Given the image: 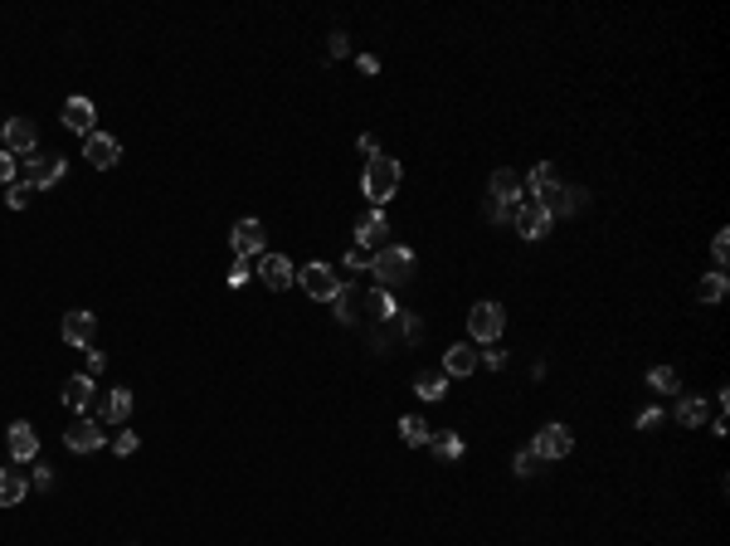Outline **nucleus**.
<instances>
[{
  "label": "nucleus",
  "mask_w": 730,
  "mask_h": 546,
  "mask_svg": "<svg viewBox=\"0 0 730 546\" xmlns=\"http://www.w3.org/2000/svg\"><path fill=\"white\" fill-rule=\"evenodd\" d=\"M648 386L662 390V395H677V390H682V376H677L672 366H653V371H648Z\"/></svg>",
  "instance_id": "25"
},
{
  "label": "nucleus",
  "mask_w": 730,
  "mask_h": 546,
  "mask_svg": "<svg viewBox=\"0 0 730 546\" xmlns=\"http://www.w3.org/2000/svg\"><path fill=\"white\" fill-rule=\"evenodd\" d=\"M365 307H370L375 322H394V317H400V307H394V297L385 293V288H375V293L365 297Z\"/></svg>",
  "instance_id": "24"
},
{
  "label": "nucleus",
  "mask_w": 730,
  "mask_h": 546,
  "mask_svg": "<svg viewBox=\"0 0 730 546\" xmlns=\"http://www.w3.org/2000/svg\"><path fill=\"white\" fill-rule=\"evenodd\" d=\"M5 449H10V459H15V463H35V459H39V435H35V425H29V420H15V425H10Z\"/></svg>",
  "instance_id": "12"
},
{
  "label": "nucleus",
  "mask_w": 730,
  "mask_h": 546,
  "mask_svg": "<svg viewBox=\"0 0 730 546\" xmlns=\"http://www.w3.org/2000/svg\"><path fill=\"white\" fill-rule=\"evenodd\" d=\"M327 54H331V59H346V54H351V39L341 35V29H337V35L327 39Z\"/></svg>",
  "instance_id": "37"
},
{
  "label": "nucleus",
  "mask_w": 730,
  "mask_h": 546,
  "mask_svg": "<svg viewBox=\"0 0 730 546\" xmlns=\"http://www.w3.org/2000/svg\"><path fill=\"white\" fill-rule=\"evenodd\" d=\"M726 273H706L702 278V288H696V297H702V303H721V297H726Z\"/></svg>",
  "instance_id": "28"
},
{
  "label": "nucleus",
  "mask_w": 730,
  "mask_h": 546,
  "mask_svg": "<svg viewBox=\"0 0 730 546\" xmlns=\"http://www.w3.org/2000/svg\"><path fill=\"white\" fill-rule=\"evenodd\" d=\"M132 415V390H108L102 395V410H98V425H122V420Z\"/></svg>",
  "instance_id": "20"
},
{
  "label": "nucleus",
  "mask_w": 730,
  "mask_h": 546,
  "mask_svg": "<svg viewBox=\"0 0 730 546\" xmlns=\"http://www.w3.org/2000/svg\"><path fill=\"white\" fill-rule=\"evenodd\" d=\"M64 405L73 415H83V410L93 405V376H69L64 380Z\"/></svg>",
  "instance_id": "22"
},
{
  "label": "nucleus",
  "mask_w": 730,
  "mask_h": 546,
  "mask_svg": "<svg viewBox=\"0 0 730 546\" xmlns=\"http://www.w3.org/2000/svg\"><path fill=\"white\" fill-rule=\"evenodd\" d=\"M502 332H507V307L492 303V297H487V303H473V313H467V337L492 346Z\"/></svg>",
  "instance_id": "3"
},
{
  "label": "nucleus",
  "mask_w": 730,
  "mask_h": 546,
  "mask_svg": "<svg viewBox=\"0 0 730 546\" xmlns=\"http://www.w3.org/2000/svg\"><path fill=\"white\" fill-rule=\"evenodd\" d=\"M0 142H5L10 157H35V151H39V137H35V122H29V118H5Z\"/></svg>",
  "instance_id": "7"
},
{
  "label": "nucleus",
  "mask_w": 730,
  "mask_h": 546,
  "mask_svg": "<svg viewBox=\"0 0 730 546\" xmlns=\"http://www.w3.org/2000/svg\"><path fill=\"white\" fill-rule=\"evenodd\" d=\"M258 278H264L273 293H283V288L297 283V269H292V259H283V254H264V264H258Z\"/></svg>",
  "instance_id": "15"
},
{
  "label": "nucleus",
  "mask_w": 730,
  "mask_h": 546,
  "mask_svg": "<svg viewBox=\"0 0 730 546\" xmlns=\"http://www.w3.org/2000/svg\"><path fill=\"white\" fill-rule=\"evenodd\" d=\"M400 161L394 157H375L370 167H365V181H361V191H365V200L375 205V210H380V205H390V195L400 191Z\"/></svg>",
  "instance_id": "2"
},
{
  "label": "nucleus",
  "mask_w": 730,
  "mask_h": 546,
  "mask_svg": "<svg viewBox=\"0 0 730 546\" xmlns=\"http://www.w3.org/2000/svg\"><path fill=\"white\" fill-rule=\"evenodd\" d=\"M657 425H662V410H643V415H638V429H657Z\"/></svg>",
  "instance_id": "43"
},
{
  "label": "nucleus",
  "mask_w": 730,
  "mask_h": 546,
  "mask_svg": "<svg viewBox=\"0 0 730 546\" xmlns=\"http://www.w3.org/2000/svg\"><path fill=\"white\" fill-rule=\"evenodd\" d=\"M511 224H516V234H521V240H546V234H550V224H556V220H550V215L540 210L536 200H531V205H516Z\"/></svg>",
  "instance_id": "13"
},
{
  "label": "nucleus",
  "mask_w": 730,
  "mask_h": 546,
  "mask_svg": "<svg viewBox=\"0 0 730 546\" xmlns=\"http://www.w3.org/2000/svg\"><path fill=\"white\" fill-rule=\"evenodd\" d=\"M112 449H118L122 459H127V454H137V435H132V429H118V439H112Z\"/></svg>",
  "instance_id": "36"
},
{
  "label": "nucleus",
  "mask_w": 730,
  "mask_h": 546,
  "mask_svg": "<svg viewBox=\"0 0 730 546\" xmlns=\"http://www.w3.org/2000/svg\"><path fill=\"white\" fill-rule=\"evenodd\" d=\"M584 200H589V195H584V185H560V181H550L546 191L536 195V205L550 215V220H556V215H575V210H584Z\"/></svg>",
  "instance_id": "4"
},
{
  "label": "nucleus",
  "mask_w": 730,
  "mask_h": 546,
  "mask_svg": "<svg viewBox=\"0 0 730 546\" xmlns=\"http://www.w3.org/2000/svg\"><path fill=\"white\" fill-rule=\"evenodd\" d=\"M0 185H15V157H10V151H0Z\"/></svg>",
  "instance_id": "40"
},
{
  "label": "nucleus",
  "mask_w": 730,
  "mask_h": 546,
  "mask_svg": "<svg viewBox=\"0 0 730 546\" xmlns=\"http://www.w3.org/2000/svg\"><path fill=\"white\" fill-rule=\"evenodd\" d=\"M356 147H361V151H365V157H370V161H375V157H380V142H375V137H370V132H365V137L356 142Z\"/></svg>",
  "instance_id": "44"
},
{
  "label": "nucleus",
  "mask_w": 730,
  "mask_h": 546,
  "mask_svg": "<svg viewBox=\"0 0 730 546\" xmlns=\"http://www.w3.org/2000/svg\"><path fill=\"white\" fill-rule=\"evenodd\" d=\"M400 332H404V342H419V337H424V317L419 313H400Z\"/></svg>",
  "instance_id": "34"
},
{
  "label": "nucleus",
  "mask_w": 730,
  "mask_h": 546,
  "mask_svg": "<svg viewBox=\"0 0 730 546\" xmlns=\"http://www.w3.org/2000/svg\"><path fill=\"white\" fill-rule=\"evenodd\" d=\"M229 244H234V259L264 254V249H268V230H264V220H239L234 230H229Z\"/></svg>",
  "instance_id": "9"
},
{
  "label": "nucleus",
  "mask_w": 730,
  "mask_h": 546,
  "mask_svg": "<svg viewBox=\"0 0 730 546\" xmlns=\"http://www.w3.org/2000/svg\"><path fill=\"white\" fill-rule=\"evenodd\" d=\"M477 366H483V356H477L467 342H453V346L443 352V371H448V376H473Z\"/></svg>",
  "instance_id": "19"
},
{
  "label": "nucleus",
  "mask_w": 730,
  "mask_h": 546,
  "mask_svg": "<svg viewBox=\"0 0 730 546\" xmlns=\"http://www.w3.org/2000/svg\"><path fill=\"white\" fill-rule=\"evenodd\" d=\"M540 469H546V459H540L536 449H521V454H516V473H521V478H536Z\"/></svg>",
  "instance_id": "32"
},
{
  "label": "nucleus",
  "mask_w": 730,
  "mask_h": 546,
  "mask_svg": "<svg viewBox=\"0 0 730 546\" xmlns=\"http://www.w3.org/2000/svg\"><path fill=\"white\" fill-rule=\"evenodd\" d=\"M370 273H375V288L390 293V288H400V283L414 278V254L400 249V244H385V249L370 254Z\"/></svg>",
  "instance_id": "1"
},
{
  "label": "nucleus",
  "mask_w": 730,
  "mask_h": 546,
  "mask_svg": "<svg viewBox=\"0 0 730 546\" xmlns=\"http://www.w3.org/2000/svg\"><path fill=\"white\" fill-rule=\"evenodd\" d=\"M93 332H98V317H93L88 307H73V313H64V342L69 346H88Z\"/></svg>",
  "instance_id": "16"
},
{
  "label": "nucleus",
  "mask_w": 730,
  "mask_h": 546,
  "mask_svg": "<svg viewBox=\"0 0 730 546\" xmlns=\"http://www.w3.org/2000/svg\"><path fill=\"white\" fill-rule=\"evenodd\" d=\"M248 278H254V269H248V259H234V269H229V288L248 283Z\"/></svg>",
  "instance_id": "39"
},
{
  "label": "nucleus",
  "mask_w": 730,
  "mask_h": 546,
  "mask_svg": "<svg viewBox=\"0 0 730 546\" xmlns=\"http://www.w3.org/2000/svg\"><path fill=\"white\" fill-rule=\"evenodd\" d=\"M361 74H380V59H375V54H361Z\"/></svg>",
  "instance_id": "46"
},
{
  "label": "nucleus",
  "mask_w": 730,
  "mask_h": 546,
  "mask_svg": "<svg viewBox=\"0 0 730 546\" xmlns=\"http://www.w3.org/2000/svg\"><path fill=\"white\" fill-rule=\"evenodd\" d=\"M331 303H337V322H356V307H361V297L351 293V288H341V293L331 297Z\"/></svg>",
  "instance_id": "30"
},
{
  "label": "nucleus",
  "mask_w": 730,
  "mask_h": 546,
  "mask_svg": "<svg viewBox=\"0 0 730 546\" xmlns=\"http://www.w3.org/2000/svg\"><path fill=\"white\" fill-rule=\"evenodd\" d=\"M341 264H346V269H365V264H370V249L351 244V249H346V259H341Z\"/></svg>",
  "instance_id": "38"
},
{
  "label": "nucleus",
  "mask_w": 730,
  "mask_h": 546,
  "mask_svg": "<svg viewBox=\"0 0 730 546\" xmlns=\"http://www.w3.org/2000/svg\"><path fill=\"white\" fill-rule=\"evenodd\" d=\"M677 420H682L686 429H702L706 420H711V405H706L702 395H682L677 400Z\"/></svg>",
  "instance_id": "23"
},
{
  "label": "nucleus",
  "mask_w": 730,
  "mask_h": 546,
  "mask_svg": "<svg viewBox=\"0 0 730 546\" xmlns=\"http://www.w3.org/2000/svg\"><path fill=\"white\" fill-rule=\"evenodd\" d=\"M516 215V205H497V200H487V220H511Z\"/></svg>",
  "instance_id": "42"
},
{
  "label": "nucleus",
  "mask_w": 730,
  "mask_h": 546,
  "mask_svg": "<svg viewBox=\"0 0 730 546\" xmlns=\"http://www.w3.org/2000/svg\"><path fill=\"white\" fill-rule=\"evenodd\" d=\"M69 171V161L59 157V151H35V157H25V181L35 185V191H49V185H59Z\"/></svg>",
  "instance_id": "5"
},
{
  "label": "nucleus",
  "mask_w": 730,
  "mask_h": 546,
  "mask_svg": "<svg viewBox=\"0 0 730 546\" xmlns=\"http://www.w3.org/2000/svg\"><path fill=\"white\" fill-rule=\"evenodd\" d=\"M59 122H64L69 132H83V137H88V132H98V127H93V122H98V108H93L88 98H64Z\"/></svg>",
  "instance_id": "14"
},
{
  "label": "nucleus",
  "mask_w": 730,
  "mask_h": 546,
  "mask_svg": "<svg viewBox=\"0 0 730 546\" xmlns=\"http://www.w3.org/2000/svg\"><path fill=\"white\" fill-rule=\"evenodd\" d=\"M400 435H404V444H414V449L429 444V425H424L419 415H404V420H400Z\"/></svg>",
  "instance_id": "27"
},
{
  "label": "nucleus",
  "mask_w": 730,
  "mask_h": 546,
  "mask_svg": "<svg viewBox=\"0 0 730 546\" xmlns=\"http://www.w3.org/2000/svg\"><path fill=\"white\" fill-rule=\"evenodd\" d=\"M64 444L73 449V454H98V449L108 444V439H102V425H98V420L78 415V420H73V425L64 429Z\"/></svg>",
  "instance_id": "8"
},
{
  "label": "nucleus",
  "mask_w": 730,
  "mask_h": 546,
  "mask_svg": "<svg viewBox=\"0 0 730 546\" xmlns=\"http://www.w3.org/2000/svg\"><path fill=\"white\" fill-rule=\"evenodd\" d=\"M414 395H419V400H443V395H448V380H443V376H429V371H424V376L414 380Z\"/></svg>",
  "instance_id": "26"
},
{
  "label": "nucleus",
  "mask_w": 730,
  "mask_h": 546,
  "mask_svg": "<svg viewBox=\"0 0 730 546\" xmlns=\"http://www.w3.org/2000/svg\"><path fill=\"white\" fill-rule=\"evenodd\" d=\"M487 185H492V200H497V205H516L521 195H526V185H521V176H516L511 167H497Z\"/></svg>",
  "instance_id": "18"
},
{
  "label": "nucleus",
  "mask_w": 730,
  "mask_h": 546,
  "mask_svg": "<svg viewBox=\"0 0 730 546\" xmlns=\"http://www.w3.org/2000/svg\"><path fill=\"white\" fill-rule=\"evenodd\" d=\"M83 157H88V167L108 171V167H118L122 147H118V137H108V132H88V137H83Z\"/></svg>",
  "instance_id": "11"
},
{
  "label": "nucleus",
  "mask_w": 730,
  "mask_h": 546,
  "mask_svg": "<svg viewBox=\"0 0 730 546\" xmlns=\"http://www.w3.org/2000/svg\"><path fill=\"white\" fill-rule=\"evenodd\" d=\"M711 254H716V273H726V259H730V230H721L711 240Z\"/></svg>",
  "instance_id": "35"
},
{
  "label": "nucleus",
  "mask_w": 730,
  "mask_h": 546,
  "mask_svg": "<svg viewBox=\"0 0 730 546\" xmlns=\"http://www.w3.org/2000/svg\"><path fill=\"white\" fill-rule=\"evenodd\" d=\"M550 181H556V167H550V161H536V167H531V176H526V191L540 195Z\"/></svg>",
  "instance_id": "29"
},
{
  "label": "nucleus",
  "mask_w": 730,
  "mask_h": 546,
  "mask_svg": "<svg viewBox=\"0 0 730 546\" xmlns=\"http://www.w3.org/2000/svg\"><path fill=\"white\" fill-rule=\"evenodd\" d=\"M35 483H39V488H54V473H49L45 463H39V469H35Z\"/></svg>",
  "instance_id": "45"
},
{
  "label": "nucleus",
  "mask_w": 730,
  "mask_h": 546,
  "mask_svg": "<svg viewBox=\"0 0 730 546\" xmlns=\"http://www.w3.org/2000/svg\"><path fill=\"white\" fill-rule=\"evenodd\" d=\"M385 240H390V220H385L380 210H370L356 224V244H361V249H385Z\"/></svg>",
  "instance_id": "17"
},
{
  "label": "nucleus",
  "mask_w": 730,
  "mask_h": 546,
  "mask_svg": "<svg viewBox=\"0 0 730 546\" xmlns=\"http://www.w3.org/2000/svg\"><path fill=\"white\" fill-rule=\"evenodd\" d=\"M531 449H536L546 463H550V459H565L570 449H575V435H570V425H546L536 439H531Z\"/></svg>",
  "instance_id": "10"
},
{
  "label": "nucleus",
  "mask_w": 730,
  "mask_h": 546,
  "mask_svg": "<svg viewBox=\"0 0 730 546\" xmlns=\"http://www.w3.org/2000/svg\"><path fill=\"white\" fill-rule=\"evenodd\" d=\"M434 454L438 459H463V439H458V435H438L434 439Z\"/></svg>",
  "instance_id": "33"
},
{
  "label": "nucleus",
  "mask_w": 730,
  "mask_h": 546,
  "mask_svg": "<svg viewBox=\"0 0 730 546\" xmlns=\"http://www.w3.org/2000/svg\"><path fill=\"white\" fill-rule=\"evenodd\" d=\"M477 356H483V366H492V371L507 366V352H502V346H492V352H477Z\"/></svg>",
  "instance_id": "41"
},
{
  "label": "nucleus",
  "mask_w": 730,
  "mask_h": 546,
  "mask_svg": "<svg viewBox=\"0 0 730 546\" xmlns=\"http://www.w3.org/2000/svg\"><path fill=\"white\" fill-rule=\"evenodd\" d=\"M25 493H29L25 469H0V508H15V502H25Z\"/></svg>",
  "instance_id": "21"
},
{
  "label": "nucleus",
  "mask_w": 730,
  "mask_h": 546,
  "mask_svg": "<svg viewBox=\"0 0 730 546\" xmlns=\"http://www.w3.org/2000/svg\"><path fill=\"white\" fill-rule=\"evenodd\" d=\"M297 283L307 288V297H321V303H331V297L346 288V278L331 269V264H307V269H297Z\"/></svg>",
  "instance_id": "6"
},
{
  "label": "nucleus",
  "mask_w": 730,
  "mask_h": 546,
  "mask_svg": "<svg viewBox=\"0 0 730 546\" xmlns=\"http://www.w3.org/2000/svg\"><path fill=\"white\" fill-rule=\"evenodd\" d=\"M35 185H29V181H15V185H10V191H5V205H10V210H25V205L29 200H35Z\"/></svg>",
  "instance_id": "31"
}]
</instances>
